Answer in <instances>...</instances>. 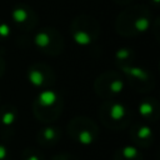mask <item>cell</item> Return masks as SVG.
Returning <instances> with one entry per match:
<instances>
[{"label": "cell", "instance_id": "obj_1", "mask_svg": "<svg viewBox=\"0 0 160 160\" xmlns=\"http://www.w3.org/2000/svg\"><path fill=\"white\" fill-rule=\"evenodd\" d=\"M151 22L150 9L145 5H135L119 14L115 28L116 31L124 36H134L146 32L150 29Z\"/></svg>", "mask_w": 160, "mask_h": 160}, {"label": "cell", "instance_id": "obj_2", "mask_svg": "<svg viewBox=\"0 0 160 160\" xmlns=\"http://www.w3.org/2000/svg\"><path fill=\"white\" fill-rule=\"evenodd\" d=\"M62 111V99L55 90L44 89L36 95L32 102V112L35 118L44 122L56 120Z\"/></svg>", "mask_w": 160, "mask_h": 160}, {"label": "cell", "instance_id": "obj_3", "mask_svg": "<svg viewBox=\"0 0 160 160\" xmlns=\"http://www.w3.org/2000/svg\"><path fill=\"white\" fill-rule=\"evenodd\" d=\"M99 32L100 28L98 21L89 15H79L70 24V35L80 46L92 44L98 39Z\"/></svg>", "mask_w": 160, "mask_h": 160}, {"label": "cell", "instance_id": "obj_4", "mask_svg": "<svg viewBox=\"0 0 160 160\" xmlns=\"http://www.w3.org/2000/svg\"><path fill=\"white\" fill-rule=\"evenodd\" d=\"M34 46L42 54L56 56L64 50V39L54 28H42L34 34Z\"/></svg>", "mask_w": 160, "mask_h": 160}, {"label": "cell", "instance_id": "obj_5", "mask_svg": "<svg viewBox=\"0 0 160 160\" xmlns=\"http://www.w3.org/2000/svg\"><path fill=\"white\" fill-rule=\"evenodd\" d=\"M94 88L99 96L110 100L124 90V78L118 71H105L96 78Z\"/></svg>", "mask_w": 160, "mask_h": 160}, {"label": "cell", "instance_id": "obj_6", "mask_svg": "<svg viewBox=\"0 0 160 160\" xmlns=\"http://www.w3.org/2000/svg\"><path fill=\"white\" fill-rule=\"evenodd\" d=\"M99 114H100L102 122L106 126H111V128L125 126L130 118V114L126 106L112 99L106 100L101 105Z\"/></svg>", "mask_w": 160, "mask_h": 160}, {"label": "cell", "instance_id": "obj_7", "mask_svg": "<svg viewBox=\"0 0 160 160\" xmlns=\"http://www.w3.org/2000/svg\"><path fill=\"white\" fill-rule=\"evenodd\" d=\"M119 69H120V72L124 74V78L129 81L130 86H132L138 91H141V92L149 91L155 85L154 76L146 69L135 66L132 64L121 65L119 66Z\"/></svg>", "mask_w": 160, "mask_h": 160}, {"label": "cell", "instance_id": "obj_8", "mask_svg": "<svg viewBox=\"0 0 160 160\" xmlns=\"http://www.w3.org/2000/svg\"><path fill=\"white\" fill-rule=\"evenodd\" d=\"M26 79L35 89H50L55 84V72L48 64L35 62L28 68Z\"/></svg>", "mask_w": 160, "mask_h": 160}, {"label": "cell", "instance_id": "obj_9", "mask_svg": "<svg viewBox=\"0 0 160 160\" xmlns=\"http://www.w3.org/2000/svg\"><path fill=\"white\" fill-rule=\"evenodd\" d=\"M12 25L21 31H30L38 25V14L28 4H16L10 11Z\"/></svg>", "mask_w": 160, "mask_h": 160}, {"label": "cell", "instance_id": "obj_10", "mask_svg": "<svg viewBox=\"0 0 160 160\" xmlns=\"http://www.w3.org/2000/svg\"><path fill=\"white\" fill-rule=\"evenodd\" d=\"M69 134L79 140L82 144L91 142L94 139V130H96L95 126H91L90 129H85V118H76L69 124Z\"/></svg>", "mask_w": 160, "mask_h": 160}, {"label": "cell", "instance_id": "obj_11", "mask_svg": "<svg viewBox=\"0 0 160 160\" xmlns=\"http://www.w3.org/2000/svg\"><path fill=\"white\" fill-rule=\"evenodd\" d=\"M60 138V130L55 126H45L42 129H40L38 131V135H36V139H38V142L40 145H44V146H51L54 145Z\"/></svg>", "mask_w": 160, "mask_h": 160}, {"label": "cell", "instance_id": "obj_12", "mask_svg": "<svg viewBox=\"0 0 160 160\" xmlns=\"http://www.w3.org/2000/svg\"><path fill=\"white\" fill-rule=\"evenodd\" d=\"M139 112L150 120H155L160 114V102L154 98L144 99L139 104Z\"/></svg>", "mask_w": 160, "mask_h": 160}, {"label": "cell", "instance_id": "obj_13", "mask_svg": "<svg viewBox=\"0 0 160 160\" xmlns=\"http://www.w3.org/2000/svg\"><path fill=\"white\" fill-rule=\"evenodd\" d=\"M18 120V109L12 104H4L0 106V126L10 129Z\"/></svg>", "mask_w": 160, "mask_h": 160}, {"label": "cell", "instance_id": "obj_14", "mask_svg": "<svg viewBox=\"0 0 160 160\" xmlns=\"http://www.w3.org/2000/svg\"><path fill=\"white\" fill-rule=\"evenodd\" d=\"M132 58H134V50L130 49V48H126V49H119L118 52H116V55H115V60H116L118 66L131 64Z\"/></svg>", "mask_w": 160, "mask_h": 160}, {"label": "cell", "instance_id": "obj_15", "mask_svg": "<svg viewBox=\"0 0 160 160\" xmlns=\"http://www.w3.org/2000/svg\"><path fill=\"white\" fill-rule=\"evenodd\" d=\"M12 35V28L8 21L0 19V42L8 41Z\"/></svg>", "mask_w": 160, "mask_h": 160}, {"label": "cell", "instance_id": "obj_16", "mask_svg": "<svg viewBox=\"0 0 160 160\" xmlns=\"http://www.w3.org/2000/svg\"><path fill=\"white\" fill-rule=\"evenodd\" d=\"M21 158H22V160H42L41 154H40L38 150L31 149V148L25 149V150L22 151Z\"/></svg>", "mask_w": 160, "mask_h": 160}, {"label": "cell", "instance_id": "obj_17", "mask_svg": "<svg viewBox=\"0 0 160 160\" xmlns=\"http://www.w3.org/2000/svg\"><path fill=\"white\" fill-rule=\"evenodd\" d=\"M151 28H152V32H154L155 39L160 42V16H158L155 20H152Z\"/></svg>", "mask_w": 160, "mask_h": 160}, {"label": "cell", "instance_id": "obj_18", "mask_svg": "<svg viewBox=\"0 0 160 160\" xmlns=\"http://www.w3.org/2000/svg\"><path fill=\"white\" fill-rule=\"evenodd\" d=\"M6 71V56L4 49H0V79L4 76Z\"/></svg>", "mask_w": 160, "mask_h": 160}, {"label": "cell", "instance_id": "obj_19", "mask_svg": "<svg viewBox=\"0 0 160 160\" xmlns=\"http://www.w3.org/2000/svg\"><path fill=\"white\" fill-rule=\"evenodd\" d=\"M0 160H10L9 149L4 144H0Z\"/></svg>", "mask_w": 160, "mask_h": 160}, {"label": "cell", "instance_id": "obj_20", "mask_svg": "<svg viewBox=\"0 0 160 160\" xmlns=\"http://www.w3.org/2000/svg\"><path fill=\"white\" fill-rule=\"evenodd\" d=\"M116 4H121V5H126V4H130L132 0H114Z\"/></svg>", "mask_w": 160, "mask_h": 160}, {"label": "cell", "instance_id": "obj_21", "mask_svg": "<svg viewBox=\"0 0 160 160\" xmlns=\"http://www.w3.org/2000/svg\"><path fill=\"white\" fill-rule=\"evenodd\" d=\"M151 2L154 5H156V6H160V0H151Z\"/></svg>", "mask_w": 160, "mask_h": 160}, {"label": "cell", "instance_id": "obj_22", "mask_svg": "<svg viewBox=\"0 0 160 160\" xmlns=\"http://www.w3.org/2000/svg\"><path fill=\"white\" fill-rule=\"evenodd\" d=\"M0 101H1V96H0Z\"/></svg>", "mask_w": 160, "mask_h": 160}, {"label": "cell", "instance_id": "obj_23", "mask_svg": "<svg viewBox=\"0 0 160 160\" xmlns=\"http://www.w3.org/2000/svg\"><path fill=\"white\" fill-rule=\"evenodd\" d=\"M159 68H160V62H159Z\"/></svg>", "mask_w": 160, "mask_h": 160}]
</instances>
